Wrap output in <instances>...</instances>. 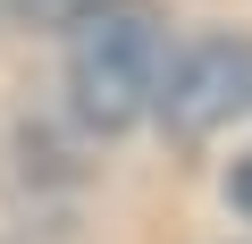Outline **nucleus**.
Masks as SVG:
<instances>
[{"instance_id":"nucleus-2","label":"nucleus","mask_w":252,"mask_h":244,"mask_svg":"<svg viewBox=\"0 0 252 244\" xmlns=\"http://www.w3.org/2000/svg\"><path fill=\"white\" fill-rule=\"evenodd\" d=\"M152 109L168 118L177 143H202V135L235 127V118L252 109V42H244V34H210V42H193V51L160 76V101H152Z\"/></svg>"},{"instance_id":"nucleus-4","label":"nucleus","mask_w":252,"mask_h":244,"mask_svg":"<svg viewBox=\"0 0 252 244\" xmlns=\"http://www.w3.org/2000/svg\"><path fill=\"white\" fill-rule=\"evenodd\" d=\"M235 202H244V210H252V160H244V169H235Z\"/></svg>"},{"instance_id":"nucleus-1","label":"nucleus","mask_w":252,"mask_h":244,"mask_svg":"<svg viewBox=\"0 0 252 244\" xmlns=\"http://www.w3.org/2000/svg\"><path fill=\"white\" fill-rule=\"evenodd\" d=\"M67 93H76V118L101 135L135 127V118L160 101V76H168V26L152 0H101L93 17L67 26Z\"/></svg>"},{"instance_id":"nucleus-3","label":"nucleus","mask_w":252,"mask_h":244,"mask_svg":"<svg viewBox=\"0 0 252 244\" xmlns=\"http://www.w3.org/2000/svg\"><path fill=\"white\" fill-rule=\"evenodd\" d=\"M101 0H9V17L17 26H76V17H93Z\"/></svg>"}]
</instances>
